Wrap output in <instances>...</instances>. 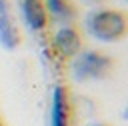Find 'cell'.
<instances>
[{
  "label": "cell",
  "mask_w": 128,
  "mask_h": 126,
  "mask_svg": "<svg viewBox=\"0 0 128 126\" xmlns=\"http://www.w3.org/2000/svg\"><path fill=\"white\" fill-rule=\"evenodd\" d=\"M20 8H22V16H24L26 26L32 32H42L52 22L44 0H22Z\"/></svg>",
  "instance_id": "5"
},
{
  "label": "cell",
  "mask_w": 128,
  "mask_h": 126,
  "mask_svg": "<svg viewBox=\"0 0 128 126\" xmlns=\"http://www.w3.org/2000/svg\"><path fill=\"white\" fill-rule=\"evenodd\" d=\"M52 44H54V50L66 60H72L78 52H82L84 50V34H82V28L78 26V22L60 26L54 34Z\"/></svg>",
  "instance_id": "3"
},
{
  "label": "cell",
  "mask_w": 128,
  "mask_h": 126,
  "mask_svg": "<svg viewBox=\"0 0 128 126\" xmlns=\"http://www.w3.org/2000/svg\"><path fill=\"white\" fill-rule=\"evenodd\" d=\"M86 30L104 44H118L128 36V12L114 6H102L86 16Z\"/></svg>",
  "instance_id": "1"
},
{
  "label": "cell",
  "mask_w": 128,
  "mask_h": 126,
  "mask_svg": "<svg viewBox=\"0 0 128 126\" xmlns=\"http://www.w3.org/2000/svg\"><path fill=\"white\" fill-rule=\"evenodd\" d=\"M92 126H112V124H108V122H96V124H92Z\"/></svg>",
  "instance_id": "9"
},
{
  "label": "cell",
  "mask_w": 128,
  "mask_h": 126,
  "mask_svg": "<svg viewBox=\"0 0 128 126\" xmlns=\"http://www.w3.org/2000/svg\"><path fill=\"white\" fill-rule=\"evenodd\" d=\"M0 42L6 50L18 48L22 42V32H20L18 24L14 22V18L8 12L4 2H0Z\"/></svg>",
  "instance_id": "6"
},
{
  "label": "cell",
  "mask_w": 128,
  "mask_h": 126,
  "mask_svg": "<svg viewBox=\"0 0 128 126\" xmlns=\"http://www.w3.org/2000/svg\"><path fill=\"white\" fill-rule=\"evenodd\" d=\"M118 70V58L102 48H84L72 58V76L78 82L108 80Z\"/></svg>",
  "instance_id": "2"
},
{
  "label": "cell",
  "mask_w": 128,
  "mask_h": 126,
  "mask_svg": "<svg viewBox=\"0 0 128 126\" xmlns=\"http://www.w3.org/2000/svg\"><path fill=\"white\" fill-rule=\"evenodd\" d=\"M50 126H72V102L64 84L54 86L50 104Z\"/></svg>",
  "instance_id": "4"
},
{
  "label": "cell",
  "mask_w": 128,
  "mask_h": 126,
  "mask_svg": "<svg viewBox=\"0 0 128 126\" xmlns=\"http://www.w3.org/2000/svg\"><path fill=\"white\" fill-rule=\"evenodd\" d=\"M88 4H104V2H108V0H86Z\"/></svg>",
  "instance_id": "8"
},
{
  "label": "cell",
  "mask_w": 128,
  "mask_h": 126,
  "mask_svg": "<svg viewBox=\"0 0 128 126\" xmlns=\"http://www.w3.org/2000/svg\"><path fill=\"white\" fill-rule=\"evenodd\" d=\"M50 20L64 24H76L80 16V4L76 0H44Z\"/></svg>",
  "instance_id": "7"
}]
</instances>
